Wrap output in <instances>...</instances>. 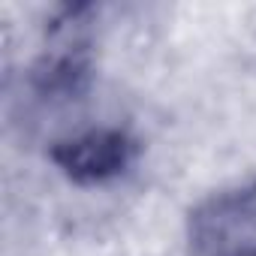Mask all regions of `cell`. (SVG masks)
Masks as SVG:
<instances>
[{"instance_id":"6da1fadb","label":"cell","mask_w":256,"mask_h":256,"mask_svg":"<svg viewBox=\"0 0 256 256\" xmlns=\"http://www.w3.org/2000/svg\"><path fill=\"white\" fill-rule=\"evenodd\" d=\"M253 232H256V181L208 196L190 211L187 220V238L199 256H229Z\"/></svg>"},{"instance_id":"3957f363","label":"cell","mask_w":256,"mask_h":256,"mask_svg":"<svg viewBox=\"0 0 256 256\" xmlns=\"http://www.w3.org/2000/svg\"><path fill=\"white\" fill-rule=\"evenodd\" d=\"M247 256H256V250H250V253H247Z\"/></svg>"},{"instance_id":"7a4b0ae2","label":"cell","mask_w":256,"mask_h":256,"mask_svg":"<svg viewBox=\"0 0 256 256\" xmlns=\"http://www.w3.org/2000/svg\"><path fill=\"white\" fill-rule=\"evenodd\" d=\"M136 151L139 145L130 133L102 126L58 142L52 148V160L76 184H106L130 169Z\"/></svg>"}]
</instances>
